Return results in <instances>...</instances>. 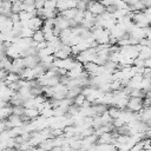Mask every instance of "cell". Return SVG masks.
<instances>
[{"label": "cell", "instance_id": "5bb4252c", "mask_svg": "<svg viewBox=\"0 0 151 151\" xmlns=\"http://www.w3.org/2000/svg\"><path fill=\"white\" fill-rule=\"evenodd\" d=\"M46 47H47V41L38 42V45H37V51H40V50H45Z\"/></svg>", "mask_w": 151, "mask_h": 151}, {"label": "cell", "instance_id": "277c9868", "mask_svg": "<svg viewBox=\"0 0 151 151\" xmlns=\"http://www.w3.org/2000/svg\"><path fill=\"white\" fill-rule=\"evenodd\" d=\"M24 116H26L29 120H34L40 116V112L37 109H25V113Z\"/></svg>", "mask_w": 151, "mask_h": 151}, {"label": "cell", "instance_id": "52a82bcc", "mask_svg": "<svg viewBox=\"0 0 151 151\" xmlns=\"http://www.w3.org/2000/svg\"><path fill=\"white\" fill-rule=\"evenodd\" d=\"M107 112H109V114H110V117H111L112 119H117V118H119L120 114H122V110H119V109H117V107H114V106L109 107Z\"/></svg>", "mask_w": 151, "mask_h": 151}, {"label": "cell", "instance_id": "6da1fadb", "mask_svg": "<svg viewBox=\"0 0 151 151\" xmlns=\"http://www.w3.org/2000/svg\"><path fill=\"white\" fill-rule=\"evenodd\" d=\"M143 100L142 98H133V97H130L129 99V103L126 105V110L132 112V113H139L144 106H143Z\"/></svg>", "mask_w": 151, "mask_h": 151}, {"label": "cell", "instance_id": "ba28073f", "mask_svg": "<svg viewBox=\"0 0 151 151\" xmlns=\"http://www.w3.org/2000/svg\"><path fill=\"white\" fill-rule=\"evenodd\" d=\"M85 101H86V97H85L83 93H80V94H78V96L73 99V105L78 106V107H81Z\"/></svg>", "mask_w": 151, "mask_h": 151}, {"label": "cell", "instance_id": "4fadbf2b", "mask_svg": "<svg viewBox=\"0 0 151 151\" xmlns=\"http://www.w3.org/2000/svg\"><path fill=\"white\" fill-rule=\"evenodd\" d=\"M9 19H11V21H12L13 24H18V22H20L19 14H17V13H12L11 17H9Z\"/></svg>", "mask_w": 151, "mask_h": 151}, {"label": "cell", "instance_id": "3957f363", "mask_svg": "<svg viewBox=\"0 0 151 151\" xmlns=\"http://www.w3.org/2000/svg\"><path fill=\"white\" fill-rule=\"evenodd\" d=\"M40 63V58L37 55H27L24 58V64L25 68H34L38 64Z\"/></svg>", "mask_w": 151, "mask_h": 151}, {"label": "cell", "instance_id": "5b68a950", "mask_svg": "<svg viewBox=\"0 0 151 151\" xmlns=\"http://www.w3.org/2000/svg\"><path fill=\"white\" fill-rule=\"evenodd\" d=\"M20 74H17V73H8V76L6 77V79L4 80L5 85L8 86L9 84H13V83H18L20 80Z\"/></svg>", "mask_w": 151, "mask_h": 151}, {"label": "cell", "instance_id": "8992f818", "mask_svg": "<svg viewBox=\"0 0 151 151\" xmlns=\"http://www.w3.org/2000/svg\"><path fill=\"white\" fill-rule=\"evenodd\" d=\"M32 39H33L35 42H42V41H45V34H44L42 29H39V31H34Z\"/></svg>", "mask_w": 151, "mask_h": 151}, {"label": "cell", "instance_id": "7a4b0ae2", "mask_svg": "<svg viewBox=\"0 0 151 151\" xmlns=\"http://www.w3.org/2000/svg\"><path fill=\"white\" fill-rule=\"evenodd\" d=\"M87 11H90L92 14H94L96 17L101 15L103 13H105L106 8L100 4V1H91L87 5Z\"/></svg>", "mask_w": 151, "mask_h": 151}, {"label": "cell", "instance_id": "7c38bea8", "mask_svg": "<svg viewBox=\"0 0 151 151\" xmlns=\"http://www.w3.org/2000/svg\"><path fill=\"white\" fill-rule=\"evenodd\" d=\"M87 5H88V2H86V1H78V4H77V9L85 12V11H87Z\"/></svg>", "mask_w": 151, "mask_h": 151}, {"label": "cell", "instance_id": "9a60e30c", "mask_svg": "<svg viewBox=\"0 0 151 151\" xmlns=\"http://www.w3.org/2000/svg\"><path fill=\"white\" fill-rule=\"evenodd\" d=\"M7 76H8V72L5 71V70H2V68H0V81H4Z\"/></svg>", "mask_w": 151, "mask_h": 151}, {"label": "cell", "instance_id": "2e32d148", "mask_svg": "<svg viewBox=\"0 0 151 151\" xmlns=\"http://www.w3.org/2000/svg\"><path fill=\"white\" fill-rule=\"evenodd\" d=\"M35 8H37V11H39V9H42L44 8V6H45V1H35Z\"/></svg>", "mask_w": 151, "mask_h": 151}, {"label": "cell", "instance_id": "8fae6325", "mask_svg": "<svg viewBox=\"0 0 151 151\" xmlns=\"http://www.w3.org/2000/svg\"><path fill=\"white\" fill-rule=\"evenodd\" d=\"M112 124H113L114 129H119V127H122V126L126 125V124H125V122H124V120H123L122 118H117V119H113Z\"/></svg>", "mask_w": 151, "mask_h": 151}, {"label": "cell", "instance_id": "9c48e42d", "mask_svg": "<svg viewBox=\"0 0 151 151\" xmlns=\"http://www.w3.org/2000/svg\"><path fill=\"white\" fill-rule=\"evenodd\" d=\"M33 17H34L33 14H31V13H28V12H25V11H22V12L19 13V18H20V21H21V22H27V21H29Z\"/></svg>", "mask_w": 151, "mask_h": 151}, {"label": "cell", "instance_id": "30bf717a", "mask_svg": "<svg viewBox=\"0 0 151 151\" xmlns=\"http://www.w3.org/2000/svg\"><path fill=\"white\" fill-rule=\"evenodd\" d=\"M21 6H22V2L21 1H14L13 5H12V13L19 14L21 12Z\"/></svg>", "mask_w": 151, "mask_h": 151}]
</instances>
